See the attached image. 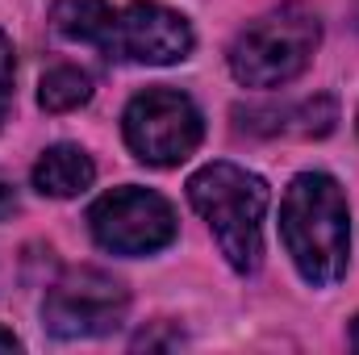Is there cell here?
I'll return each instance as SVG.
<instances>
[{
  "label": "cell",
  "instance_id": "obj_12",
  "mask_svg": "<svg viewBox=\"0 0 359 355\" xmlns=\"http://www.w3.org/2000/svg\"><path fill=\"white\" fill-rule=\"evenodd\" d=\"M17 213V192H13V184L8 180H0V222L4 217H13Z\"/></svg>",
  "mask_w": 359,
  "mask_h": 355
},
{
  "label": "cell",
  "instance_id": "obj_2",
  "mask_svg": "<svg viewBox=\"0 0 359 355\" xmlns=\"http://www.w3.org/2000/svg\"><path fill=\"white\" fill-rule=\"evenodd\" d=\"M268 184L234 163H209L188 180L192 209L213 226L222 255L234 272H255L264 255V213H268Z\"/></svg>",
  "mask_w": 359,
  "mask_h": 355
},
{
  "label": "cell",
  "instance_id": "obj_10",
  "mask_svg": "<svg viewBox=\"0 0 359 355\" xmlns=\"http://www.w3.org/2000/svg\"><path fill=\"white\" fill-rule=\"evenodd\" d=\"M92 96V80L88 72H80V67H50L46 76H42V84H38V105L46 109V113H72V109H80V105H88Z\"/></svg>",
  "mask_w": 359,
  "mask_h": 355
},
{
  "label": "cell",
  "instance_id": "obj_9",
  "mask_svg": "<svg viewBox=\"0 0 359 355\" xmlns=\"http://www.w3.org/2000/svg\"><path fill=\"white\" fill-rule=\"evenodd\" d=\"M113 13H117V8H113L109 0H55L50 21H55V29H59L63 38L100 46L104 34H109V25H113Z\"/></svg>",
  "mask_w": 359,
  "mask_h": 355
},
{
  "label": "cell",
  "instance_id": "obj_8",
  "mask_svg": "<svg viewBox=\"0 0 359 355\" xmlns=\"http://www.w3.org/2000/svg\"><path fill=\"white\" fill-rule=\"evenodd\" d=\"M96 180V163L80 147L59 142L50 151H42V159L34 163V188L42 196H80Z\"/></svg>",
  "mask_w": 359,
  "mask_h": 355
},
{
  "label": "cell",
  "instance_id": "obj_5",
  "mask_svg": "<svg viewBox=\"0 0 359 355\" xmlns=\"http://www.w3.org/2000/svg\"><path fill=\"white\" fill-rule=\"evenodd\" d=\"M92 239L113 255H155L176 239L172 205L151 188H113L88 209Z\"/></svg>",
  "mask_w": 359,
  "mask_h": 355
},
{
  "label": "cell",
  "instance_id": "obj_1",
  "mask_svg": "<svg viewBox=\"0 0 359 355\" xmlns=\"http://www.w3.org/2000/svg\"><path fill=\"white\" fill-rule=\"evenodd\" d=\"M280 239L309 284L318 288L339 284L347 276V255H351L347 196L339 180L326 172H305L292 180L280 205Z\"/></svg>",
  "mask_w": 359,
  "mask_h": 355
},
{
  "label": "cell",
  "instance_id": "obj_6",
  "mask_svg": "<svg viewBox=\"0 0 359 355\" xmlns=\"http://www.w3.org/2000/svg\"><path fill=\"white\" fill-rule=\"evenodd\" d=\"M130 309V293L100 267L67 272L42 301V326L59 339H96L121 326Z\"/></svg>",
  "mask_w": 359,
  "mask_h": 355
},
{
  "label": "cell",
  "instance_id": "obj_3",
  "mask_svg": "<svg viewBox=\"0 0 359 355\" xmlns=\"http://www.w3.org/2000/svg\"><path fill=\"white\" fill-rule=\"evenodd\" d=\"M318 38L322 25L305 4H280L234 38L230 72L247 88H280L309 67Z\"/></svg>",
  "mask_w": 359,
  "mask_h": 355
},
{
  "label": "cell",
  "instance_id": "obj_14",
  "mask_svg": "<svg viewBox=\"0 0 359 355\" xmlns=\"http://www.w3.org/2000/svg\"><path fill=\"white\" fill-rule=\"evenodd\" d=\"M351 347L359 351V318H355V326H351Z\"/></svg>",
  "mask_w": 359,
  "mask_h": 355
},
{
  "label": "cell",
  "instance_id": "obj_4",
  "mask_svg": "<svg viewBox=\"0 0 359 355\" xmlns=\"http://www.w3.org/2000/svg\"><path fill=\"white\" fill-rule=\"evenodd\" d=\"M126 142L130 151L151 168H176L184 163L205 134V121L196 105L176 88H147L126 105Z\"/></svg>",
  "mask_w": 359,
  "mask_h": 355
},
{
  "label": "cell",
  "instance_id": "obj_7",
  "mask_svg": "<svg viewBox=\"0 0 359 355\" xmlns=\"http://www.w3.org/2000/svg\"><path fill=\"white\" fill-rule=\"evenodd\" d=\"M100 51L109 59H121V63H155V67H163V63L188 59L192 29H188V21L180 13L163 8V4L138 0V4H126V8L113 13V25H109Z\"/></svg>",
  "mask_w": 359,
  "mask_h": 355
},
{
  "label": "cell",
  "instance_id": "obj_13",
  "mask_svg": "<svg viewBox=\"0 0 359 355\" xmlns=\"http://www.w3.org/2000/svg\"><path fill=\"white\" fill-rule=\"evenodd\" d=\"M17 347H21V343H17V335L0 326V351H17Z\"/></svg>",
  "mask_w": 359,
  "mask_h": 355
},
{
  "label": "cell",
  "instance_id": "obj_11",
  "mask_svg": "<svg viewBox=\"0 0 359 355\" xmlns=\"http://www.w3.org/2000/svg\"><path fill=\"white\" fill-rule=\"evenodd\" d=\"M13 109V42L0 34V126L8 121Z\"/></svg>",
  "mask_w": 359,
  "mask_h": 355
}]
</instances>
